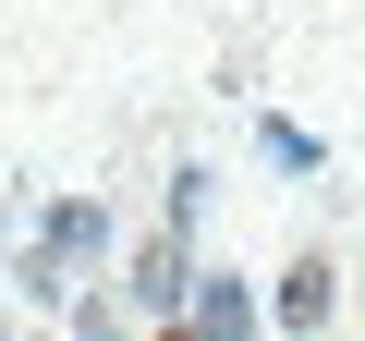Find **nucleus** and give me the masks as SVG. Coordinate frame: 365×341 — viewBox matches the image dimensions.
<instances>
[{
	"instance_id": "nucleus-1",
	"label": "nucleus",
	"mask_w": 365,
	"mask_h": 341,
	"mask_svg": "<svg viewBox=\"0 0 365 341\" xmlns=\"http://www.w3.org/2000/svg\"><path fill=\"white\" fill-rule=\"evenodd\" d=\"M317 317H329V268H292L280 280V329H317Z\"/></svg>"
},
{
	"instance_id": "nucleus-2",
	"label": "nucleus",
	"mask_w": 365,
	"mask_h": 341,
	"mask_svg": "<svg viewBox=\"0 0 365 341\" xmlns=\"http://www.w3.org/2000/svg\"><path fill=\"white\" fill-rule=\"evenodd\" d=\"M195 341H244V292H232V280H207V305H195Z\"/></svg>"
},
{
	"instance_id": "nucleus-3",
	"label": "nucleus",
	"mask_w": 365,
	"mask_h": 341,
	"mask_svg": "<svg viewBox=\"0 0 365 341\" xmlns=\"http://www.w3.org/2000/svg\"><path fill=\"white\" fill-rule=\"evenodd\" d=\"M170 341H182V329H170Z\"/></svg>"
}]
</instances>
